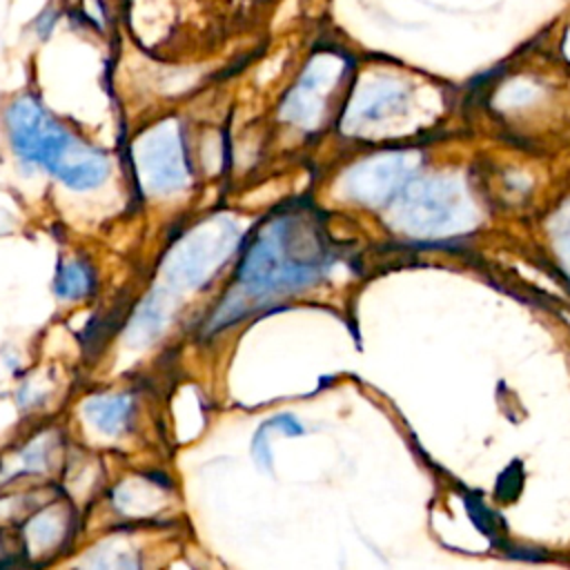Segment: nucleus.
Instances as JSON below:
<instances>
[{
    "instance_id": "f257e3e1",
    "label": "nucleus",
    "mask_w": 570,
    "mask_h": 570,
    "mask_svg": "<svg viewBox=\"0 0 570 570\" xmlns=\"http://www.w3.org/2000/svg\"><path fill=\"white\" fill-rule=\"evenodd\" d=\"M321 232L303 212H281L267 218L245 245L238 263L236 285L243 298H225L212 318V327L232 325L234 318L243 316L247 301L252 305H265L274 296L314 283L330 263Z\"/></svg>"
},
{
    "instance_id": "423d86ee",
    "label": "nucleus",
    "mask_w": 570,
    "mask_h": 570,
    "mask_svg": "<svg viewBox=\"0 0 570 570\" xmlns=\"http://www.w3.org/2000/svg\"><path fill=\"white\" fill-rule=\"evenodd\" d=\"M56 20H58V13H56V11H51V9H45V11L36 18V22H33L36 33H38L42 40H45V38H49V33L53 31Z\"/></svg>"
},
{
    "instance_id": "39448f33",
    "label": "nucleus",
    "mask_w": 570,
    "mask_h": 570,
    "mask_svg": "<svg viewBox=\"0 0 570 570\" xmlns=\"http://www.w3.org/2000/svg\"><path fill=\"white\" fill-rule=\"evenodd\" d=\"M87 416L107 434L120 432V428L127 423L131 405L127 396H100L87 403Z\"/></svg>"
},
{
    "instance_id": "7ed1b4c3",
    "label": "nucleus",
    "mask_w": 570,
    "mask_h": 570,
    "mask_svg": "<svg viewBox=\"0 0 570 570\" xmlns=\"http://www.w3.org/2000/svg\"><path fill=\"white\" fill-rule=\"evenodd\" d=\"M145 158V167H147V180L154 189H176L185 183V160H183V145L178 134L171 127H165L156 134L154 142L149 145Z\"/></svg>"
},
{
    "instance_id": "f03ea898",
    "label": "nucleus",
    "mask_w": 570,
    "mask_h": 570,
    "mask_svg": "<svg viewBox=\"0 0 570 570\" xmlns=\"http://www.w3.org/2000/svg\"><path fill=\"white\" fill-rule=\"evenodd\" d=\"M7 129L22 163L45 167L71 189L98 187L109 174L107 156L78 140L33 96H20L9 105Z\"/></svg>"
},
{
    "instance_id": "20e7f679",
    "label": "nucleus",
    "mask_w": 570,
    "mask_h": 570,
    "mask_svg": "<svg viewBox=\"0 0 570 570\" xmlns=\"http://www.w3.org/2000/svg\"><path fill=\"white\" fill-rule=\"evenodd\" d=\"M53 289L58 298L76 301L85 298L96 289V274L94 267L80 258H71L58 267Z\"/></svg>"
}]
</instances>
